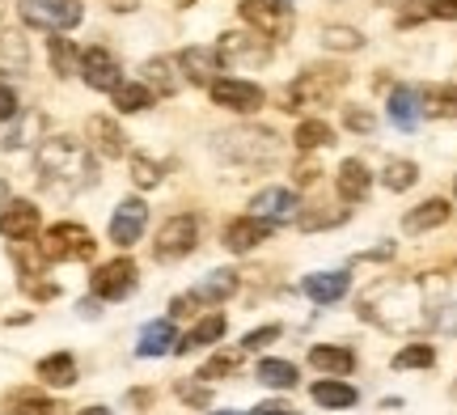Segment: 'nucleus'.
Listing matches in <instances>:
<instances>
[{
  "label": "nucleus",
  "instance_id": "28",
  "mask_svg": "<svg viewBox=\"0 0 457 415\" xmlns=\"http://www.w3.org/2000/svg\"><path fill=\"white\" fill-rule=\"evenodd\" d=\"M30 68V51H26V38L17 30H4L0 34V72L4 77H21Z\"/></svg>",
  "mask_w": 457,
  "mask_h": 415
},
{
  "label": "nucleus",
  "instance_id": "12",
  "mask_svg": "<svg viewBox=\"0 0 457 415\" xmlns=\"http://www.w3.org/2000/svg\"><path fill=\"white\" fill-rule=\"evenodd\" d=\"M136 288V263L131 259H114L94 271V297L98 301H123Z\"/></svg>",
  "mask_w": 457,
  "mask_h": 415
},
{
  "label": "nucleus",
  "instance_id": "7",
  "mask_svg": "<svg viewBox=\"0 0 457 415\" xmlns=\"http://www.w3.org/2000/svg\"><path fill=\"white\" fill-rule=\"evenodd\" d=\"M216 55L225 68H259L271 60V38L254 30H225L216 43Z\"/></svg>",
  "mask_w": 457,
  "mask_h": 415
},
{
  "label": "nucleus",
  "instance_id": "33",
  "mask_svg": "<svg viewBox=\"0 0 457 415\" xmlns=\"http://www.w3.org/2000/svg\"><path fill=\"white\" fill-rule=\"evenodd\" d=\"M262 386H271V390H293L296 386V365L293 361H259V373H254Z\"/></svg>",
  "mask_w": 457,
  "mask_h": 415
},
{
  "label": "nucleus",
  "instance_id": "20",
  "mask_svg": "<svg viewBox=\"0 0 457 415\" xmlns=\"http://www.w3.org/2000/svg\"><path fill=\"white\" fill-rule=\"evenodd\" d=\"M305 297L313 305H335V301L347 297V288H352V276L347 271H318V276H305Z\"/></svg>",
  "mask_w": 457,
  "mask_h": 415
},
{
  "label": "nucleus",
  "instance_id": "5",
  "mask_svg": "<svg viewBox=\"0 0 457 415\" xmlns=\"http://www.w3.org/2000/svg\"><path fill=\"white\" fill-rule=\"evenodd\" d=\"M94 233L77 225V220H60V225H51L43 233V242H38V254H43V263H77V259H94Z\"/></svg>",
  "mask_w": 457,
  "mask_h": 415
},
{
  "label": "nucleus",
  "instance_id": "44",
  "mask_svg": "<svg viewBox=\"0 0 457 415\" xmlns=\"http://www.w3.org/2000/svg\"><path fill=\"white\" fill-rule=\"evenodd\" d=\"M271 339H279V327H276V322H271V327H259V331H250L242 339V348L245 352H259V348H267Z\"/></svg>",
  "mask_w": 457,
  "mask_h": 415
},
{
  "label": "nucleus",
  "instance_id": "47",
  "mask_svg": "<svg viewBox=\"0 0 457 415\" xmlns=\"http://www.w3.org/2000/svg\"><path fill=\"white\" fill-rule=\"evenodd\" d=\"M17 115V94L9 85H0V123H9Z\"/></svg>",
  "mask_w": 457,
  "mask_h": 415
},
{
  "label": "nucleus",
  "instance_id": "41",
  "mask_svg": "<svg viewBox=\"0 0 457 415\" xmlns=\"http://www.w3.org/2000/svg\"><path fill=\"white\" fill-rule=\"evenodd\" d=\"M131 183L145 187V191H148V187H157V183H162V166L136 153V157H131Z\"/></svg>",
  "mask_w": 457,
  "mask_h": 415
},
{
  "label": "nucleus",
  "instance_id": "1",
  "mask_svg": "<svg viewBox=\"0 0 457 415\" xmlns=\"http://www.w3.org/2000/svg\"><path fill=\"white\" fill-rule=\"evenodd\" d=\"M360 314L390 335H415L436 322L428 310V280H377L360 297Z\"/></svg>",
  "mask_w": 457,
  "mask_h": 415
},
{
  "label": "nucleus",
  "instance_id": "14",
  "mask_svg": "<svg viewBox=\"0 0 457 415\" xmlns=\"http://www.w3.org/2000/svg\"><path fill=\"white\" fill-rule=\"evenodd\" d=\"M140 72H145L140 81L153 89V98H170V94H179L187 85V77L179 72V55H153V60H145Z\"/></svg>",
  "mask_w": 457,
  "mask_h": 415
},
{
  "label": "nucleus",
  "instance_id": "53",
  "mask_svg": "<svg viewBox=\"0 0 457 415\" xmlns=\"http://www.w3.org/2000/svg\"><path fill=\"white\" fill-rule=\"evenodd\" d=\"M77 415H114V411H106V407H85V411H77Z\"/></svg>",
  "mask_w": 457,
  "mask_h": 415
},
{
  "label": "nucleus",
  "instance_id": "34",
  "mask_svg": "<svg viewBox=\"0 0 457 415\" xmlns=\"http://www.w3.org/2000/svg\"><path fill=\"white\" fill-rule=\"evenodd\" d=\"M47 55H51V68H55V77H72V72H81V51L72 47L68 38H51L47 43Z\"/></svg>",
  "mask_w": 457,
  "mask_h": 415
},
{
  "label": "nucleus",
  "instance_id": "6",
  "mask_svg": "<svg viewBox=\"0 0 457 415\" xmlns=\"http://www.w3.org/2000/svg\"><path fill=\"white\" fill-rule=\"evenodd\" d=\"M242 21L250 26L254 34L262 38H288L296 26V13H293V0H242Z\"/></svg>",
  "mask_w": 457,
  "mask_h": 415
},
{
  "label": "nucleus",
  "instance_id": "25",
  "mask_svg": "<svg viewBox=\"0 0 457 415\" xmlns=\"http://www.w3.org/2000/svg\"><path fill=\"white\" fill-rule=\"evenodd\" d=\"M225 314H208V318H199L191 331L182 335L179 344H174V352L179 356H187V352H195V348H208V344H216V339H225Z\"/></svg>",
  "mask_w": 457,
  "mask_h": 415
},
{
  "label": "nucleus",
  "instance_id": "10",
  "mask_svg": "<svg viewBox=\"0 0 457 415\" xmlns=\"http://www.w3.org/2000/svg\"><path fill=\"white\" fill-rule=\"evenodd\" d=\"M208 94H212L216 106L237 111V115H254V111H262V102H267V94H262L259 85L237 81V77H216V81L208 85Z\"/></svg>",
  "mask_w": 457,
  "mask_h": 415
},
{
  "label": "nucleus",
  "instance_id": "42",
  "mask_svg": "<svg viewBox=\"0 0 457 415\" xmlns=\"http://www.w3.org/2000/svg\"><path fill=\"white\" fill-rule=\"evenodd\" d=\"M343 123H347L352 132H360V136H373V128H377L373 111H364V106H343Z\"/></svg>",
  "mask_w": 457,
  "mask_h": 415
},
{
  "label": "nucleus",
  "instance_id": "58",
  "mask_svg": "<svg viewBox=\"0 0 457 415\" xmlns=\"http://www.w3.org/2000/svg\"><path fill=\"white\" fill-rule=\"evenodd\" d=\"M453 191H457V183H453Z\"/></svg>",
  "mask_w": 457,
  "mask_h": 415
},
{
  "label": "nucleus",
  "instance_id": "55",
  "mask_svg": "<svg viewBox=\"0 0 457 415\" xmlns=\"http://www.w3.org/2000/svg\"><path fill=\"white\" fill-rule=\"evenodd\" d=\"M208 415H245V411H228V407H225V411H208Z\"/></svg>",
  "mask_w": 457,
  "mask_h": 415
},
{
  "label": "nucleus",
  "instance_id": "11",
  "mask_svg": "<svg viewBox=\"0 0 457 415\" xmlns=\"http://www.w3.org/2000/svg\"><path fill=\"white\" fill-rule=\"evenodd\" d=\"M81 77L89 89H102V94H114V85H123V68L106 47H89L81 51Z\"/></svg>",
  "mask_w": 457,
  "mask_h": 415
},
{
  "label": "nucleus",
  "instance_id": "23",
  "mask_svg": "<svg viewBox=\"0 0 457 415\" xmlns=\"http://www.w3.org/2000/svg\"><path fill=\"white\" fill-rule=\"evenodd\" d=\"M310 365L318 373H327V378H347L352 369H356V352L352 348H339V344H318L310 352Z\"/></svg>",
  "mask_w": 457,
  "mask_h": 415
},
{
  "label": "nucleus",
  "instance_id": "50",
  "mask_svg": "<svg viewBox=\"0 0 457 415\" xmlns=\"http://www.w3.org/2000/svg\"><path fill=\"white\" fill-rule=\"evenodd\" d=\"M381 259H394V242H386V246L364 250V254H360V263H381Z\"/></svg>",
  "mask_w": 457,
  "mask_h": 415
},
{
  "label": "nucleus",
  "instance_id": "56",
  "mask_svg": "<svg viewBox=\"0 0 457 415\" xmlns=\"http://www.w3.org/2000/svg\"><path fill=\"white\" fill-rule=\"evenodd\" d=\"M377 4H403V0H377Z\"/></svg>",
  "mask_w": 457,
  "mask_h": 415
},
{
  "label": "nucleus",
  "instance_id": "27",
  "mask_svg": "<svg viewBox=\"0 0 457 415\" xmlns=\"http://www.w3.org/2000/svg\"><path fill=\"white\" fill-rule=\"evenodd\" d=\"M449 203L445 200H424L420 208H411L407 216H403V229L407 233H428V229H441L445 220H449Z\"/></svg>",
  "mask_w": 457,
  "mask_h": 415
},
{
  "label": "nucleus",
  "instance_id": "51",
  "mask_svg": "<svg viewBox=\"0 0 457 415\" xmlns=\"http://www.w3.org/2000/svg\"><path fill=\"white\" fill-rule=\"evenodd\" d=\"M81 314H85V318H98V314H102V310H98V297H85V301H81Z\"/></svg>",
  "mask_w": 457,
  "mask_h": 415
},
{
  "label": "nucleus",
  "instance_id": "26",
  "mask_svg": "<svg viewBox=\"0 0 457 415\" xmlns=\"http://www.w3.org/2000/svg\"><path fill=\"white\" fill-rule=\"evenodd\" d=\"M174 344H179L174 322H170V318H157V322H148L145 331H140L136 356H165V352H174Z\"/></svg>",
  "mask_w": 457,
  "mask_h": 415
},
{
  "label": "nucleus",
  "instance_id": "29",
  "mask_svg": "<svg viewBox=\"0 0 457 415\" xmlns=\"http://www.w3.org/2000/svg\"><path fill=\"white\" fill-rule=\"evenodd\" d=\"M293 145L301 153H318V149H330L335 145V132H330L327 119H305L301 128L293 132Z\"/></svg>",
  "mask_w": 457,
  "mask_h": 415
},
{
  "label": "nucleus",
  "instance_id": "19",
  "mask_svg": "<svg viewBox=\"0 0 457 415\" xmlns=\"http://www.w3.org/2000/svg\"><path fill=\"white\" fill-rule=\"evenodd\" d=\"M179 68H182V77L191 85H212L216 81V72H220V55H216V47H187L179 55Z\"/></svg>",
  "mask_w": 457,
  "mask_h": 415
},
{
  "label": "nucleus",
  "instance_id": "4",
  "mask_svg": "<svg viewBox=\"0 0 457 415\" xmlns=\"http://www.w3.org/2000/svg\"><path fill=\"white\" fill-rule=\"evenodd\" d=\"M347 77L352 72L343 64H310L288 85V106L284 111H318V106H330L343 94Z\"/></svg>",
  "mask_w": 457,
  "mask_h": 415
},
{
  "label": "nucleus",
  "instance_id": "46",
  "mask_svg": "<svg viewBox=\"0 0 457 415\" xmlns=\"http://www.w3.org/2000/svg\"><path fill=\"white\" fill-rule=\"evenodd\" d=\"M428 17H445V21H457V0H428Z\"/></svg>",
  "mask_w": 457,
  "mask_h": 415
},
{
  "label": "nucleus",
  "instance_id": "32",
  "mask_svg": "<svg viewBox=\"0 0 457 415\" xmlns=\"http://www.w3.org/2000/svg\"><path fill=\"white\" fill-rule=\"evenodd\" d=\"M356 399V386H347L343 378H327V382L313 386V403H322V407H352Z\"/></svg>",
  "mask_w": 457,
  "mask_h": 415
},
{
  "label": "nucleus",
  "instance_id": "18",
  "mask_svg": "<svg viewBox=\"0 0 457 415\" xmlns=\"http://www.w3.org/2000/svg\"><path fill=\"white\" fill-rule=\"evenodd\" d=\"M335 191H339L343 203L369 200V191H373V174H369V166H364L360 157H347V162L339 166V174H335Z\"/></svg>",
  "mask_w": 457,
  "mask_h": 415
},
{
  "label": "nucleus",
  "instance_id": "30",
  "mask_svg": "<svg viewBox=\"0 0 457 415\" xmlns=\"http://www.w3.org/2000/svg\"><path fill=\"white\" fill-rule=\"evenodd\" d=\"M38 378H43V386L64 390V386L77 382V361H72L68 352H55V356H47V361H38Z\"/></svg>",
  "mask_w": 457,
  "mask_h": 415
},
{
  "label": "nucleus",
  "instance_id": "37",
  "mask_svg": "<svg viewBox=\"0 0 457 415\" xmlns=\"http://www.w3.org/2000/svg\"><path fill=\"white\" fill-rule=\"evenodd\" d=\"M424 111L436 119H457V85H441L424 94Z\"/></svg>",
  "mask_w": 457,
  "mask_h": 415
},
{
  "label": "nucleus",
  "instance_id": "16",
  "mask_svg": "<svg viewBox=\"0 0 457 415\" xmlns=\"http://www.w3.org/2000/svg\"><path fill=\"white\" fill-rule=\"evenodd\" d=\"M276 233L271 220H259V216H237V220H228L225 225V246L233 254H245V250H254L259 242H267Z\"/></svg>",
  "mask_w": 457,
  "mask_h": 415
},
{
  "label": "nucleus",
  "instance_id": "45",
  "mask_svg": "<svg viewBox=\"0 0 457 415\" xmlns=\"http://www.w3.org/2000/svg\"><path fill=\"white\" fill-rule=\"evenodd\" d=\"M245 415H301V411H296L288 399H267V403H259L254 411H245Z\"/></svg>",
  "mask_w": 457,
  "mask_h": 415
},
{
  "label": "nucleus",
  "instance_id": "35",
  "mask_svg": "<svg viewBox=\"0 0 457 415\" xmlns=\"http://www.w3.org/2000/svg\"><path fill=\"white\" fill-rule=\"evenodd\" d=\"M347 220V208H301L296 212V225L305 233L313 229H335V225H343Z\"/></svg>",
  "mask_w": 457,
  "mask_h": 415
},
{
  "label": "nucleus",
  "instance_id": "39",
  "mask_svg": "<svg viewBox=\"0 0 457 415\" xmlns=\"http://www.w3.org/2000/svg\"><path fill=\"white\" fill-rule=\"evenodd\" d=\"M436 365V352L428 344H407V348L394 356V369H432Z\"/></svg>",
  "mask_w": 457,
  "mask_h": 415
},
{
  "label": "nucleus",
  "instance_id": "17",
  "mask_svg": "<svg viewBox=\"0 0 457 415\" xmlns=\"http://www.w3.org/2000/svg\"><path fill=\"white\" fill-rule=\"evenodd\" d=\"M0 233L9 237V242H30L34 233H38V208L30 200H13L0 208Z\"/></svg>",
  "mask_w": 457,
  "mask_h": 415
},
{
  "label": "nucleus",
  "instance_id": "3",
  "mask_svg": "<svg viewBox=\"0 0 457 415\" xmlns=\"http://www.w3.org/2000/svg\"><path fill=\"white\" fill-rule=\"evenodd\" d=\"M212 153L225 157L233 166L259 170V166H276L279 153H284V140H279L271 128H259V123H242V128H228L212 140Z\"/></svg>",
  "mask_w": 457,
  "mask_h": 415
},
{
  "label": "nucleus",
  "instance_id": "9",
  "mask_svg": "<svg viewBox=\"0 0 457 415\" xmlns=\"http://www.w3.org/2000/svg\"><path fill=\"white\" fill-rule=\"evenodd\" d=\"M199 242V220L195 216H170L162 229H157V242H153V254L162 259V263H174V259H187Z\"/></svg>",
  "mask_w": 457,
  "mask_h": 415
},
{
  "label": "nucleus",
  "instance_id": "2",
  "mask_svg": "<svg viewBox=\"0 0 457 415\" xmlns=\"http://www.w3.org/2000/svg\"><path fill=\"white\" fill-rule=\"evenodd\" d=\"M34 166H38V183L51 195H77L85 187H94L98 166H94V153L85 149L81 140L72 136H47L38 153H34Z\"/></svg>",
  "mask_w": 457,
  "mask_h": 415
},
{
  "label": "nucleus",
  "instance_id": "38",
  "mask_svg": "<svg viewBox=\"0 0 457 415\" xmlns=\"http://www.w3.org/2000/svg\"><path fill=\"white\" fill-rule=\"evenodd\" d=\"M322 47L327 51H360L364 47V34L352 30V26H327V30H322Z\"/></svg>",
  "mask_w": 457,
  "mask_h": 415
},
{
  "label": "nucleus",
  "instance_id": "36",
  "mask_svg": "<svg viewBox=\"0 0 457 415\" xmlns=\"http://www.w3.org/2000/svg\"><path fill=\"white\" fill-rule=\"evenodd\" d=\"M381 183L390 187V191H411V187L420 183V166L407 162V157H394L390 166H386V174H381Z\"/></svg>",
  "mask_w": 457,
  "mask_h": 415
},
{
  "label": "nucleus",
  "instance_id": "43",
  "mask_svg": "<svg viewBox=\"0 0 457 415\" xmlns=\"http://www.w3.org/2000/svg\"><path fill=\"white\" fill-rule=\"evenodd\" d=\"M233 365H237V352H220V356H212L208 365L199 369V378H204V382H216L220 373H233Z\"/></svg>",
  "mask_w": 457,
  "mask_h": 415
},
{
  "label": "nucleus",
  "instance_id": "21",
  "mask_svg": "<svg viewBox=\"0 0 457 415\" xmlns=\"http://www.w3.org/2000/svg\"><path fill=\"white\" fill-rule=\"evenodd\" d=\"M420 115H424V94H420V89H411V85H398V89L390 94V119H394V128L415 132Z\"/></svg>",
  "mask_w": 457,
  "mask_h": 415
},
{
  "label": "nucleus",
  "instance_id": "24",
  "mask_svg": "<svg viewBox=\"0 0 457 415\" xmlns=\"http://www.w3.org/2000/svg\"><path fill=\"white\" fill-rule=\"evenodd\" d=\"M237 293V271H208L204 280L191 288V301L195 305H220L225 297Z\"/></svg>",
  "mask_w": 457,
  "mask_h": 415
},
{
  "label": "nucleus",
  "instance_id": "52",
  "mask_svg": "<svg viewBox=\"0 0 457 415\" xmlns=\"http://www.w3.org/2000/svg\"><path fill=\"white\" fill-rule=\"evenodd\" d=\"M111 9H119V13H131V9H136V0H111Z\"/></svg>",
  "mask_w": 457,
  "mask_h": 415
},
{
  "label": "nucleus",
  "instance_id": "8",
  "mask_svg": "<svg viewBox=\"0 0 457 415\" xmlns=\"http://www.w3.org/2000/svg\"><path fill=\"white\" fill-rule=\"evenodd\" d=\"M17 13H21L26 26H34V30H51V34L81 26V4H77V0H21Z\"/></svg>",
  "mask_w": 457,
  "mask_h": 415
},
{
  "label": "nucleus",
  "instance_id": "40",
  "mask_svg": "<svg viewBox=\"0 0 457 415\" xmlns=\"http://www.w3.org/2000/svg\"><path fill=\"white\" fill-rule=\"evenodd\" d=\"M9 411H13V415H55L60 407H55L51 399H38V394H13Z\"/></svg>",
  "mask_w": 457,
  "mask_h": 415
},
{
  "label": "nucleus",
  "instance_id": "49",
  "mask_svg": "<svg viewBox=\"0 0 457 415\" xmlns=\"http://www.w3.org/2000/svg\"><path fill=\"white\" fill-rule=\"evenodd\" d=\"M432 327H441L445 335H457V305H449V310H441V314H436V322H432Z\"/></svg>",
  "mask_w": 457,
  "mask_h": 415
},
{
  "label": "nucleus",
  "instance_id": "13",
  "mask_svg": "<svg viewBox=\"0 0 457 415\" xmlns=\"http://www.w3.org/2000/svg\"><path fill=\"white\" fill-rule=\"evenodd\" d=\"M301 212V203L288 187H267L259 191L254 200H250V216H259V220H271V225H284V220H293Z\"/></svg>",
  "mask_w": 457,
  "mask_h": 415
},
{
  "label": "nucleus",
  "instance_id": "15",
  "mask_svg": "<svg viewBox=\"0 0 457 415\" xmlns=\"http://www.w3.org/2000/svg\"><path fill=\"white\" fill-rule=\"evenodd\" d=\"M145 225H148L145 200H123L119 208H114V216H111V242H119V246H131V242H140Z\"/></svg>",
  "mask_w": 457,
  "mask_h": 415
},
{
  "label": "nucleus",
  "instance_id": "54",
  "mask_svg": "<svg viewBox=\"0 0 457 415\" xmlns=\"http://www.w3.org/2000/svg\"><path fill=\"white\" fill-rule=\"evenodd\" d=\"M9 203V187H4V178H0V208Z\"/></svg>",
  "mask_w": 457,
  "mask_h": 415
},
{
  "label": "nucleus",
  "instance_id": "22",
  "mask_svg": "<svg viewBox=\"0 0 457 415\" xmlns=\"http://www.w3.org/2000/svg\"><path fill=\"white\" fill-rule=\"evenodd\" d=\"M89 140H94V149H98L102 157H123V153H128V136H123V128H119L111 115L89 119Z\"/></svg>",
  "mask_w": 457,
  "mask_h": 415
},
{
  "label": "nucleus",
  "instance_id": "57",
  "mask_svg": "<svg viewBox=\"0 0 457 415\" xmlns=\"http://www.w3.org/2000/svg\"><path fill=\"white\" fill-rule=\"evenodd\" d=\"M182 4H191V0H182Z\"/></svg>",
  "mask_w": 457,
  "mask_h": 415
},
{
  "label": "nucleus",
  "instance_id": "48",
  "mask_svg": "<svg viewBox=\"0 0 457 415\" xmlns=\"http://www.w3.org/2000/svg\"><path fill=\"white\" fill-rule=\"evenodd\" d=\"M182 403H191V407H208V390L204 386H179Z\"/></svg>",
  "mask_w": 457,
  "mask_h": 415
},
{
  "label": "nucleus",
  "instance_id": "31",
  "mask_svg": "<svg viewBox=\"0 0 457 415\" xmlns=\"http://www.w3.org/2000/svg\"><path fill=\"white\" fill-rule=\"evenodd\" d=\"M114 106H119L123 115L148 111V106H153V89H148L145 81H123V85H114Z\"/></svg>",
  "mask_w": 457,
  "mask_h": 415
}]
</instances>
